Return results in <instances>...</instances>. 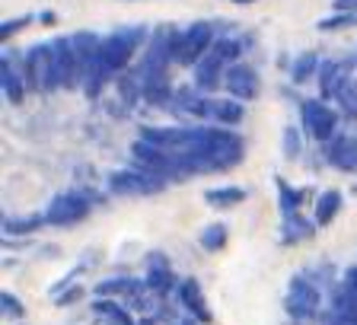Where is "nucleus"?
Wrapping results in <instances>:
<instances>
[{
	"mask_svg": "<svg viewBox=\"0 0 357 325\" xmlns=\"http://www.w3.org/2000/svg\"><path fill=\"white\" fill-rule=\"evenodd\" d=\"M48 227H58V229H67V227H77L83 223L89 214H93V195L80 192V188H70V192H58L48 207L42 211Z\"/></svg>",
	"mask_w": 357,
	"mask_h": 325,
	"instance_id": "423d86ee",
	"label": "nucleus"
},
{
	"mask_svg": "<svg viewBox=\"0 0 357 325\" xmlns=\"http://www.w3.org/2000/svg\"><path fill=\"white\" fill-rule=\"evenodd\" d=\"M150 32L153 29H147V26H121V29H112L109 36H102V45H99V61H102L115 77L125 74L128 67L134 64L137 52L147 48Z\"/></svg>",
	"mask_w": 357,
	"mask_h": 325,
	"instance_id": "f03ea898",
	"label": "nucleus"
},
{
	"mask_svg": "<svg viewBox=\"0 0 357 325\" xmlns=\"http://www.w3.org/2000/svg\"><path fill=\"white\" fill-rule=\"evenodd\" d=\"M176 325H198V322H176Z\"/></svg>",
	"mask_w": 357,
	"mask_h": 325,
	"instance_id": "ea45409f",
	"label": "nucleus"
},
{
	"mask_svg": "<svg viewBox=\"0 0 357 325\" xmlns=\"http://www.w3.org/2000/svg\"><path fill=\"white\" fill-rule=\"evenodd\" d=\"M344 287V294L351 296V300H354L357 303V265H351V268H344L342 271V281H338Z\"/></svg>",
	"mask_w": 357,
	"mask_h": 325,
	"instance_id": "c9c22d12",
	"label": "nucleus"
},
{
	"mask_svg": "<svg viewBox=\"0 0 357 325\" xmlns=\"http://www.w3.org/2000/svg\"><path fill=\"white\" fill-rule=\"evenodd\" d=\"M52 52H54V77H58V86L61 89H83L86 64H83L80 54L74 52L70 36L52 38Z\"/></svg>",
	"mask_w": 357,
	"mask_h": 325,
	"instance_id": "6e6552de",
	"label": "nucleus"
},
{
	"mask_svg": "<svg viewBox=\"0 0 357 325\" xmlns=\"http://www.w3.org/2000/svg\"><path fill=\"white\" fill-rule=\"evenodd\" d=\"M80 296H83V284H70V287H64V290H61L58 296H54V303H58L61 310H64V306L77 303V300H80Z\"/></svg>",
	"mask_w": 357,
	"mask_h": 325,
	"instance_id": "f704fd0d",
	"label": "nucleus"
},
{
	"mask_svg": "<svg viewBox=\"0 0 357 325\" xmlns=\"http://www.w3.org/2000/svg\"><path fill=\"white\" fill-rule=\"evenodd\" d=\"M319 325H357V312H342V310L326 306L319 316Z\"/></svg>",
	"mask_w": 357,
	"mask_h": 325,
	"instance_id": "72a5a7b5",
	"label": "nucleus"
},
{
	"mask_svg": "<svg viewBox=\"0 0 357 325\" xmlns=\"http://www.w3.org/2000/svg\"><path fill=\"white\" fill-rule=\"evenodd\" d=\"M0 89H3V96H7L10 105H22V99L29 96L22 52H13V48L3 52V58H0Z\"/></svg>",
	"mask_w": 357,
	"mask_h": 325,
	"instance_id": "9d476101",
	"label": "nucleus"
},
{
	"mask_svg": "<svg viewBox=\"0 0 357 325\" xmlns=\"http://www.w3.org/2000/svg\"><path fill=\"white\" fill-rule=\"evenodd\" d=\"M38 22H45V26H54V22H58V13H52V10H42V13H38Z\"/></svg>",
	"mask_w": 357,
	"mask_h": 325,
	"instance_id": "4c0bfd02",
	"label": "nucleus"
},
{
	"mask_svg": "<svg viewBox=\"0 0 357 325\" xmlns=\"http://www.w3.org/2000/svg\"><path fill=\"white\" fill-rule=\"evenodd\" d=\"M115 80V74H112L109 67L99 61V54L93 58V64L86 67V77H83V96L86 99H99L102 96V89L109 86V83Z\"/></svg>",
	"mask_w": 357,
	"mask_h": 325,
	"instance_id": "393cba45",
	"label": "nucleus"
},
{
	"mask_svg": "<svg viewBox=\"0 0 357 325\" xmlns=\"http://www.w3.org/2000/svg\"><path fill=\"white\" fill-rule=\"evenodd\" d=\"M303 128H297V125H287L284 128V134H281V150H284V156H287L290 162H297L300 156H303Z\"/></svg>",
	"mask_w": 357,
	"mask_h": 325,
	"instance_id": "c756f323",
	"label": "nucleus"
},
{
	"mask_svg": "<svg viewBox=\"0 0 357 325\" xmlns=\"http://www.w3.org/2000/svg\"><path fill=\"white\" fill-rule=\"evenodd\" d=\"M230 3H236V7H249V3H255V0H230Z\"/></svg>",
	"mask_w": 357,
	"mask_h": 325,
	"instance_id": "58836bf2",
	"label": "nucleus"
},
{
	"mask_svg": "<svg viewBox=\"0 0 357 325\" xmlns=\"http://www.w3.org/2000/svg\"><path fill=\"white\" fill-rule=\"evenodd\" d=\"M275 188H278V211H281V217L303 214V204H306V198H310V188H294L284 176L275 179Z\"/></svg>",
	"mask_w": 357,
	"mask_h": 325,
	"instance_id": "aec40b11",
	"label": "nucleus"
},
{
	"mask_svg": "<svg viewBox=\"0 0 357 325\" xmlns=\"http://www.w3.org/2000/svg\"><path fill=\"white\" fill-rule=\"evenodd\" d=\"M227 243H230V227L227 223H208V227H201L198 233V245L204 252H211V255H217V252L227 249Z\"/></svg>",
	"mask_w": 357,
	"mask_h": 325,
	"instance_id": "cd10ccee",
	"label": "nucleus"
},
{
	"mask_svg": "<svg viewBox=\"0 0 357 325\" xmlns=\"http://www.w3.org/2000/svg\"><path fill=\"white\" fill-rule=\"evenodd\" d=\"M178 303H182V310L192 316V322H201V325H211V306H208V296H204V290H201V281L198 278H182L178 281Z\"/></svg>",
	"mask_w": 357,
	"mask_h": 325,
	"instance_id": "dca6fc26",
	"label": "nucleus"
},
{
	"mask_svg": "<svg viewBox=\"0 0 357 325\" xmlns=\"http://www.w3.org/2000/svg\"><path fill=\"white\" fill-rule=\"evenodd\" d=\"M344 207V195L338 188H326V192L316 195V204H312V220L319 223V227H328L335 223V217L342 214Z\"/></svg>",
	"mask_w": 357,
	"mask_h": 325,
	"instance_id": "5701e85b",
	"label": "nucleus"
},
{
	"mask_svg": "<svg viewBox=\"0 0 357 325\" xmlns=\"http://www.w3.org/2000/svg\"><path fill=\"white\" fill-rule=\"evenodd\" d=\"M354 61H357V52H354Z\"/></svg>",
	"mask_w": 357,
	"mask_h": 325,
	"instance_id": "79ce46f5",
	"label": "nucleus"
},
{
	"mask_svg": "<svg viewBox=\"0 0 357 325\" xmlns=\"http://www.w3.org/2000/svg\"><path fill=\"white\" fill-rule=\"evenodd\" d=\"M214 52L220 54L227 64H236V61L243 58V45H239L236 38H217V42H214Z\"/></svg>",
	"mask_w": 357,
	"mask_h": 325,
	"instance_id": "2f4dec72",
	"label": "nucleus"
},
{
	"mask_svg": "<svg viewBox=\"0 0 357 325\" xmlns=\"http://www.w3.org/2000/svg\"><path fill=\"white\" fill-rule=\"evenodd\" d=\"M245 121V103L233 96H223L214 99V109H211V125H220V128H239Z\"/></svg>",
	"mask_w": 357,
	"mask_h": 325,
	"instance_id": "412c9836",
	"label": "nucleus"
},
{
	"mask_svg": "<svg viewBox=\"0 0 357 325\" xmlns=\"http://www.w3.org/2000/svg\"><path fill=\"white\" fill-rule=\"evenodd\" d=\"M326 162L332 169L354 176L357 172V128L338 131V137L326 144Z\"/></svg>",
	"mask_w": 357,
	"mask_h": 325,
	"instance_id": "4468645a",
	"label": "nucleus"
},
{
	"mask_svg": "<svg viewBox=\"0 0 357 325\" xmlns=\"http://www.w3.org/2000/svg\"><path fill=\"white\" fill-rule=\"evenodd\" d=\"M115 89H119V99L125 103V109H134L137 103H144V89H141L137 67H128L125 74L115 77Z\"/></svg>",
	"mask_w": 357,
	"mask_h": 325,
	"instance_id": "bb28decb",
	"label": "nucleus"
},
{
	"mask_svg": "<svg viewBox=\"0 0 357 325\" xmlns=\"http://www.w3.org/2000/svg\"><path fill=\"white\" fill-rule=\"evenodd\" d=\"M217 42V32H214V22L201 20V22H192L188 29H182V45H178V67H195L204 54L214 48Z\"/></svg>",
	"mask_w": 357,
	"mask_h": 325,
	"instance_id": "1a4fd4ad",
	"label": "nucleus"
},
{
	"mask_svg": "<svg viewBox=\"0 0 357 325\" xmlns=\"http://www.w3.org/2000/svg\"><path fill=\"white\" fill-rule=\"evenodd\" d=\"M42 227H48L45 214H7L3 217V239H20V236H32Z\"/></svg>",
	"mask_w": 357,
	"mask_h": 325,
	"instance_id": "b1692460",
	"label": "nucleus"
},
{
	"mask_svg": "<svg viewBox=\"0 0 357 325\" xmlns=\"http://www.w3.org/2000/svg\"><path fill=\"white\" fill-rule=\"evenodd\" d=\"M297 115H300V128H303V134L310 137V141L322 144L326 147L328 141H335L338 137V121H342V115H338V109H332V105L326 103V99H300L297 103Z\"/></svg>",
	"mask_w": 357,
	"mask_h": 325,
	"instance_id": "20e7f679",
	"label": "nucleus"
},
{
	"mask_svg": "<svg viewBox=\"0 0 357 325\" xmlns=\"http://www.w3.org/2000/svg\"><path fill=\"white\" fill-rule=\"evenodd\" d=\"M22 67H26V86L29 93H54L58 86V77H54V52L52 42H36L32 48L22 52Z\"/></svg>",
	"mask_w": 357,
	"mask_h": 325,
	"instance_id": "39448f33",
	"label": "nucleus"
},
{
	"mask_svg": "<svg viewBox=\"0 0 357 325\" xmlns=\"http://www.w3.org/2000/svg\"><path fill=\"white\" fill-rule=\"evenodd\" d=\"M316 229H319V223L310 220V217L303 214H290V217H281V245H300V243H310L312 236H316Z\"/></svg>",
	"mask_w": 357,
	"mask_h": 325,
	"instance_id": "6ab92c4d",
	"label": "nucleus"
},
{
	"mask_svg": "<svg viewBox=\"0 0 357 325\" xmlns=\"http://www.w3.org/2000/svg\"><path fill=\"white\" fill-rule=\"evenodd\" d=\"M141 89H144V103L150 109H169L172 105V96H176V86L169 80V70H160V74H141Z\"/></svg>",
	"mask_w": 357,
	"mask_h": 325,
	"instance_id": "f3484780",
	"label": "nucleus"
},
{
	"mask_svg": "<svg viewBox=\"0 0 357 325\" xmlns=\"http://www.w3.org/2000/svg\"><path fill=\"white\" fill-rule=\"evenodd\" d=\"M0 310H3L7 319H26V303H22L16 294H10V290L0 294Z\"/></svg>",
	"mask_w": 357,
	"mask_h": 325,
	"instance_id": "7c9ffc66",
	"label": "nucleus"
},
{
	"mask_svg": "<svg viewBox=\"0 0 357 325\" xmlns=\"http://www.w3.org/2000/svg\"><path fill=\"white\" fill-rule=\"evenodd\" d=\"M38 16H32V13H26V16H16V20H3V26H0V38L3 42H10V38L16 36V32H22L29 22H36Z\"/></svg>",
	"mask_w": 357,
	"mask_h": 325,
	"instance_id": "473e14b6",
	"label": "nucleus"
},
{
	"mask_svg": "<svg viewBox=\"0 0 357 325\" xmlns=\"http://www.w3.org/2000/svg\"><path fill=\"white\" fill-rule=\"evenodd\" d=\"M322 303H326V290L312 281L306 271H297L287 284L284 294V312L294 322H312L322 316Z\"/></svg>",
	"mask_w": 357,
	"mask_h": 325,
	"instance_id": "7ed1b4c3",
	"label": "nucleus"
},
{
	"mask_svg": "<svg viewBox=\"0 0 357 325\" xmlns=\"http://www.w3.org/2000/svg\"><path fill=\"white\" fill-rule=\"evenodd\" d=\"M335 13H357V0H332Z\"/></svg>",
	"mask_w": 357,
	"mask_h": 325,
	"instance_id": "e433bc0d",
	"label": "nucleus"
},
{
	"mask_svg": "<svg viewBox=\"0 0 357 325\" xmlns=\"http://www.w3.org/2000/svg\"><path fill=\"white\" fill-rule=\"evenodd\" d=\"M141 141L163 147L166 153L176 156L185 179L230 172L245 160V137L220 125H144Z\"/></svg>",
	"mask_w": 357,
	"mask_h": 325,
	"instance_id": "f257e3e1",
	"label": "nucleus"
},
{
	"mask_svg": "<svg viewBox=\"0 0 357 325\" xmlns=\"http://www.w3.org/2000/svg\"><path fill=\"white\" fill-rule=\"evenodd\" d=\"M319 67H322V58L316 52L297 54V58H294V64H290V83H294V86L316 83V77H319Z\"/></svg>",
	"mask_w": 357,
	"mask_h": 325,
	"instance_id": "a878e982",
	"label": "nucleus"
},
{
	"mask_svg": "<svg viewBox=\"0 0 357 325\" xmlns=\"http://www.w3.org/2000/svg\"><path fill=\"white\" fill-rule=\"evenodd\" d=\"M144 284H147V290L156 296V300H169V296L178 290V278H176V271H172L169 259H166V252H160V249L147 252V274H144Z\"/></svg>",
	"mask_w": 357,
	"mask_h": 325,
	"instance_id": "9b49d317",
	"label": "nucleus"
},
{
	"mask_svg": "<svg viewBox=\"0 0 357 325\" xmlns=\"http://www.w3.org/2000/svg\"><path fill=\"white\" fill-rule=\"evenodd\" d=\"M105 188L115 198H147V195H160L169 188L163 176L156 172H144V169H115L109 179H105Z\"/></svg>",
	"mask_w": 357,
	"mask_h": 325,
	"instance_id": "0eeeda50",
	"label": "nucleus"
},
{
	"mask_svg": "<svg viewBox=\"0 0 357 325\" xmlns=\"http://www.w3.org/2000/svg\"><path fill=\"white\" fill-rule=\"evenodd\" d=\"M223 89H227V96L239 99V103H252V99L261 96V77H259V70H255L252 64L236 61V64L227 67Z\"/></svg>",
	"mask_w": 357,
	"mask_h": 325,
	"instance_id": "f8f14e48",
	"label": "nucleus"
},
{
	"mask_svg": "<svg viewBox=\"0 0 357 325\" xmlns=\"http://www.w3.org/2000/svg\"><path fill=\"white\" fill-rule=\"evenodd\" d=\"M354 54H351L348 61H338V58H328L322 61L319 67V77H316V89H319V99H326V103H332L335 93H338V86H342L344 80H348L351 74H354Z\"/></svg>",
	"mask_w": 357,
	"mask_h": 325,
	"instance_id": "2eb2a0df",
	"label": "nucleus"
},
{
	"mask_svg": "<svg viewBox=\"0 0 357 325\" xmlns=\"http://www.w3.org/2000/svg\"><path fill=\"white\" fill-rule=\"evenodd\" d=\"M144 290H147V284H144L141 278L125 274V278H109V281L96 284V287H93V294H96V296H109V300H121V303L128 306L134 296H141Z\"/></svg>",
	"mask_w": 357,
	"mask_h": 325,
	"instance_id": "a211bd4d",
	"label": "nucleus"
},
{
	"mask_svg": "<svg viewBox=\"0 0 357 325\" xmlns=\"http://www.w3.org/2000/svg\"><path fill=\"white\" fill-rule=\"evenodd\" d=\"M105 325H112V322H105Z\"/></svg>",
	"mask_w": 357,
	"mask_h": 325,
	"instance_id": "37998d69",
	"label": "nucleus"
},
{
	"mask_svg": "<svg viewBox=\"0 0 357 325\" xmlns=\"http://www.w3.org/2000/svg\"><path fill=\"white\" fill-rule=\"evenodd\" d=\"M335 109H338V115L348 121H357V77L351 74L348 80L338 86V93H335Z\"/></svg>",
	"mask_w": 357,
	"mask_h": 325,
	"instance_id": "c85d7f7f",
	"label": "nucleus"
},
{
	"mask_svg": "<svg viewBox=\"0 0 357 325\" xmlns=\"http://www.w3.org/2000/svg\"><path fill=\"white\" fill-rule=\"evenodd\" d=\"M354 195H357V185H354Z\"/></svg>",
	"mask_w": 357,
	"mask_h": 325,
	"instance_id": "a19ab883",
	"label": "nucleus"
},
{
	"mask_svg": "<svg viewBox=\"0 0 357 325\" xmlns=\"http://www.w3.org/2000/svg\"><path fill=\"white\" fill-rule=\"evenodd\" d=\"M227 67H230V64H227V61H223L220 54L211 48V52L192 67V83H195V89H201L204 96H214L217 89L223 86V80H227Z\"/></svg>",
	"mask_w": 357,
	"mask_h": 325,
	"instance_id": "ddd939ff",
	"label": "nucleus"
},
{
	"mask_svg": "<svg viewBox=\"0 0 357 325\" xmlns=\"http://www.w3.org/2000/svg\"><path fill=\"white\" fill-rule=\"evenodd\" d=\"M245 198H249V192L239 188V185H217V188L204 192V204L211 211H233V207L245 204Z\"/></svg>",
	"mask_w": 357,
	"mask_h": 325,
	"instance_id": "4be33fe9",
	"label": "nucleus"
}]
</instances>
